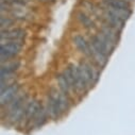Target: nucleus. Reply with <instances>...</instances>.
Returning <instances> with one entry per match:
<instances>
[{
    "label": "nucleus",
    "instance_id": "obj_1",
    "mask_svg": "<svg viewBox=\"0 0 135 135\" xmlns=\"http://www.w3.org/2000/svg\"><path fill=\"white\" fill-rule=\"evenodd\" d=\"M28 101V97L19 91V94L8 104V119L11 123H21Z\"/></svg>",
    "mask_w": 135,
    "mask_h": 135
},
{
    "label": "nucleus",
    "instance_id": "obj_2",
    "mask_svg": "<svg viewBox=\"0 0 135 135\" xmlns=\"http://www.w3.org/2000/svg\"><path fill=\"white\" fill-rule=\"evenodd\" d=\"M63 73L77 94H84L89 89V86L85 83V81L83 80V78L79 71L78 65L70 64L67 68H65V70Z\"/></svg>",
    "mask_w": 135,
    "mask_h": 135
},
{
    "label": "nucleus",
    "instance_id": "obj_3",
    "mask_svg": "<svg viewBox=\"0 0 135 135\" xmlns=\"http://www.w3.org/2000/svg\"><path fill=\"white\" fill-rule=\"evenodd\" d=\"M78 67H79V71H80L83 80L89 86V88L98 82V80H99V70L95 66L94 63H91L89 61H82L78 65Z\"/></svg>",
    "mask_w": 135,
    "mask_h": 135
},
{
    "label": "nucleus",
    "instance_id": "obj_4",
    "mask_svg": "<svg viewBox=\"0 0 135 135\" xmlns=\"http://www.w3.org/2000/svg\"><path fill=\"white\" fill-rule=\"evenodd\" d=\"M89 43L90 45L100 53L104 54L105 56H110L111 53L114 51L115 49V45L112 44L107 37H104L100 32H98L97 34H94L90 38H89Z\"/></svg>",
    "mask_w": 135,
    "mask_h": 135
},
{
    "label": "nucleus",
    "instance_id": "obj_5",
    "mask_svg": "<svg viewBox=\"0 0 135 135\" xmlns=\"http://www.w3.org/2000/svg\"><path fill=\"white\" fill-rule=\"evenodd\" d=\"M21 49H22L21 42H12V41L1 42V46H0L1 62H6L14 59L20 53Z\"/></svg>",
    "mask_w": 135,
    "mask_h": 135
},
{
    "label": "nucleus",
    "instance_id": "obj_6",
    "mask_svg": "<svg viewBox=\"0 0 135 135\" xmlns=\"http://www.w3.org/2000/svg\"><path fill=\"white\" fill-rule=\"evenodd\" d=\"M41 107H42V104L38 100H36V99L29 100L27 103V107H26V111H25V115H23L21 124H25V126L32 124L33 120L35 118V115L37 114Z\"/></svg>",
    "mask_w": 135,
    "mask_h": 135
},
{
    "label": "nucleus",
    "instance_id": "obj_7",
    "mask_svg": "<svg viewBox=\"0 0 135 135\" xmlns=\"http://www.w3.org/2000/svg\"><path fill=\"white\" fill-rule=\"evenodd\" d=\"M1 42L12 41V42H22L26 37V31L20 28L6 29L1 30Z\"/></svg>",
    "mask_w": 135,
    "mask_h": 135
},
{
    "label": "nucleus",
    "instance_id": "obj_8",
    "mask_svg": "<svg viewBox=\"0 0 135 135\" xmlns=\"http://www.w3.org/2000/svg\"><path fill=\"white\" fill-rule=\"evenodd\" d=\"M19 91H20V85L17 83H14L1 89V94H0V103H1V107L8 105L19 94Z\"/></svg>",
    "mask_w": 135,
    "mask_h": 135
},
{
    "label": "nucleus",
    "instance_id": "obj_9",
    "mask_svg": "<svg viewBox=\"0 0 135 135\" xmlns=\"http://www.w3.org/2000/svg\"><path fill=\"white\" fill-rule=\"evenodd\" d=\"M49 95L57 102L63 114L68 111V109L70 107V99H69L70 97L69 96H67L61 89H57V88H51L49 91Z\"/></svg>",
    "mask_w": 135,
    "mask_h": 135
},
{
    "label": "nucleus",
    "instance_id": "obj_10",
    "mask_svg": "<svg viewBox=\"0 0 135 135\" xmlns=\"http://www.w3.org/2000/svg\"><path fill=\"white\" fill-rule=\"evenodd\" d=\"M73 42L75 44V46L77 47V49L83 53L84 55H86L89 60H90V56H91V50H90V43L86 41L85 37H83L82 35L80 34H77L73 37Z\"/></svg>",
    "mask_w": 135,
    "mask_h": 135
},
{
    "label": "nucleus",
    "instance_id": "obj_11",
    "mask_svg": "<svg viewBox=\"0 0 135 135\" xmlns=\"http://www.w3.org/2000/svg\"><path fill=\"white\" fill-rule=\"evenodd\" d=\"M99 32L102 34L104 37H107L112 44H114L115 46H117L118 42H119V31L109 25L103 23L101 26Z\"/></svg>",
    "mask_w": 135,
    "mask_h": 135
},
{
    "label": "nucleus",
    "instance_id": "obj_12",
    "mask_svg": "<svg viewBox=\"0 0 135 135\" xmlns=\"http://www.w3.org/2000/svg\"><path fill=\"white\" fill-rule=\"evenodd\" d=\"M46 109H47V112H48V115L50 118L52 119H56L59 118L63 113L57 104L56 101L48 94V97H47V100H46Z\"/></svg>",
    "mask_w": 135,
    "mask_h": 135
},
{
    "label": "nucleus",
    "instance_id": "obj_13",
    "mask_svg": "<svg viewBox=\"0 0 135 135\" xmlns=\"http://www.w3.org/2000/svg\"><path fill=\"white\" fill-rule=\"evenodd\" d=\"M81 6L86 11V13L88 15H90L93 18L101 19V16H102V8H101V7L96 6L94 2L89 1V0H82Z\"/></svg>",
    "mask_w": 135,
    "mask_h": 135
},
{
    "label": "nucleus",
    "instance_id": "obj_14",
    "mask_svg": "<svg viewBox=\"0 0 135 135\" xmlns=\"http://www.w3.org/2000/svg\"><path fill=\"white\" fill-rule=\"evenodd\" d=\"M76 18L80 22V25L87 30H94L96 28V22L94 18L84 11H78L76 13Z\"/></svg>",
    "mask_w": 135,
    "mask_h": 135
},
{
    "label": "nucleus",
    "instance_id": "obj_15",
    "mask_svg": "<svg viewBox=\"0 0 135 135\" xmlns=\"http://www.w3.org/2000/svg\"><path fill=\"white\" fill-rule=\"evenodd\" d=\"M56 80H57L59 88H60L64 94H66L67 96H69V97H70L74 93H76L75 89H74V87H73L71 84L69 83V81L67 80L66 76L64 75V73L59 74V75L56 76Z\"/></svg>",
    "mask_w": 135,
    "mask_h": 135
},
{
    "label": "nucleus",
    "instance_id": "obj_16",
    "mask_svg": "<svg viewBox=\"0 0 135 135\" xmlns=\"http://www.w3.org/2000/svg\"><path fill=\"white\" fill-rule=\"evenodd\" d=\"M102 9L108 11L109 13H111L112 15H114L115 17H117L118 19L122 20V21H127L131 14H132V11L131 10H124V9H117V8H112V7H108V6H104L102 4Z\"/></svg>",
    "mask_w": 135,
    "mask_h": 135
},
{
    "label": "nucleus",
    "instance_id": "obj_17",
    "mask_svg": "<svg viewBox=\"0 0 135 135\" xmlns=\"http://www.w3.org/2000/svg\"><path fill=\"white\" fill-rule=\"evenodd\" d=\"M47 118H49V115H48V112H47V109H46V105H43L41 107V109L38 110L37 114L35 115V118L32 122V126L35 127V128H41L47 120Z\"/></svg>",
    "mask_w": 135,
    "mask_h": 135
},
{
    "label": "nucleus",
    "instance_id": "obj_18",
    "mask_svg": "<svg viewBox=\"0 0 135 135\" xmlns=\"http://www.w3.org/2000/svg\"><path fill=\"white\" fill-rule=\"evenodd\" d=\"M20 63L17 60H9L6 62H1V73H12L15 74V71L19 68Z\"/></svg>",
    "mask_w": 135,
    "mask_h": 135
},
{
    "label": "nucleus",
    "instance_id": "obj_19",
    "mask_svg": "<svg viewBox=\"0 0 135 135\" xmlns=\"http://www.w3.org/2000/svg\"><path fill=\"white\" fill-rule=\"evenodd\" d=\"M102 4L117 9L131 10V4L127 0H102Z\"/></svg>",
    "mask_w": 135,
    "mask_h": 135
},
{
    "label": "nucleus",
    "instance_id": "obj_20",
    "mask_svg": "<svg viewBox=\"0 0 135 135\" xmlns=\"http://www.w3.org/2000/svg\"><path fill=\"white\" fill-rule=\"evenodd\" d=\"M1 30H6V29H10V27H12L15 22V19L13 17H10V16H4L2 14L1 16Z\"/></svg>",
    "mask_w": 135,
    "mask_h": 135
},
{
    "label": "nucleus",
    "instance_id": "obj_21",
    "mask_svg": "<svg viewBox=\"0 0 135 135\" xmlns=\"http://www.w3.org/2000/svg\"><path fill=\"white\" fill-rule=\"evenodd\" d=\"M127 1H129V2H130V0H127Z\"/></svg>",
    "mask_w": 135,
    "mask_h": 135
}]
</instances>
